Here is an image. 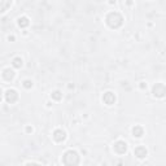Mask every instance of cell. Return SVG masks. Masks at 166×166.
I'll return each instance as SVG.
<instances>
[{
  "instance_id": "1",
  "label": "cell",
  "mask_w": 166,
  "mask_h": 166,
  "mask_svg": "<svg viewBox=\"0 0 166 166\" xmlns=\"http://www.w3.org/2000/svg\"><path fill=\"white\" fill-rule=\"evenodd\" d=\"M5 97H7L8 102H13V101H16L18 99V95H17V92L14 90H8L7 94H5Z\"/></svg>"
},
{
  "instance_id": "2",
  "label": "cell",
  "mask_w": 166,
  "mask_h": 166,
  "mask_svg": "<svg viewBox=\"0 0 166 166\" xmlns=\"http://www.w3.org/2000/svg\"><path fill=\"white\" fill-rule=\"evenodd\" d=\"M114 100H116V97L112 95V92H107L102 96V101H105L107 105H112V104L114 102Z\"/></svg>"
},
{
  "instance_id": "3",
  "label": "cell",
  "mask_w": 166,
  "mask_h": 166,
  "mask_svg": "<svg viewBox=\"0 0 166 166\" xmlns=\"http://www.w3.org/2000/svg\"><path fill=\"white\" fill-rule=\"evenodd\" d=\"M53 139L56 141H62L65 139V131H62V130H56L53 132Z\"/></svg>"
},
{
  "instance_id": "4",
  "label": "cell",
  "mask_w": 166,
  "mask_h": 166,
  "mask_svg": "<svg viewBox=\"0 0 166 166\" xmlns=\"http://www.w3.org/2000/svg\"><path fill=\"white\" fill-rule=\"evenodd\" d=\"M136 156L139 157V158H144L145 156H147V149L145 148H143V147H139V148H136Z\"/></svg>"
},
{
  "instance_id": "5",
  "label": "cell",
  "mask_w": 166,
  "mask_h": 166,
  "mask_svg": "<svg viewBox=\"0 0 166 166\" xmlns=\"http://www.w3.org/2000/svg\"><path fill=\"white\" fill-rule=\"evenodd\" d=\"M13 65H14L16 68H19L21 65H22V60H21L19 57H17V58H14V60H13Z\"/></svg>"
},
{
  "instance_id": "6",
  "label": "cell",
  "mask_w": 166,
  "mask_h": 166,
  "mask_svg": "<svg viewBox=\"0 0 166 166\" xmlns=\"http://www.w3.org/2000/svg\"><path fill=\"white\" fill-rule=\"evenodd\" d=\"M24 83H25V85H24V86H25V87H27V88L33 86V82H30V80H25Z\"/></svg>"
},
{
  "instance_id": "7",
  "label": "cell",
  "mask_w": 166,
  "mask_h": 166,
  "mask_svg": "<svg viewBox=\"0 0 166 166\" xmlns=\"http://www.w3.org/2000/svg\"><path fill=\"white\" fill-rule=\"evenodd\" d=\"M58 94H60L58 91H56V92H55V97H56V99H60V97H61V95H58Z\"/></svg>"
},
{
  "instance_id": "8",
  "label": "cell",
  "mask_w": 166,
  "mask_h": 166,
  "mask_svg": "<svg viewBox=\"0 0 166 166\" xmlns=\"http://www.w3.org/2000/svg\"><path fill=\"white\" fill-rule=\"evenodd\" d=\"M0 101H2V90H0Z\"/></svg>"
}]
</instances>
